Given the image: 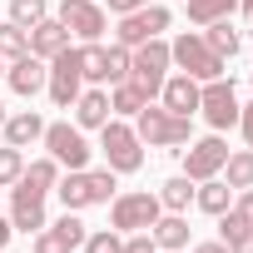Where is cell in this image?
I'll list each match as a JSON object with an SVG mask.
<instances>
[{
  "instance_id": "obj_27",
  "label": "cell",
  "mask_w": 253,
  "mask_h": 253,
  "mask_svg": "<svg viewBox=\"0 0 253 253\" xmlns=\"http://www.w3.org/2000/svg\"><path fill=\"white\" fill-rule=\"evenodd\" d=\"M75 60H80V75H84L89 84H104V45H99V40H84V45L75 50Z\"/></svg>"
},
{
  "instance_id": "obj_5",
  "label": "cell",
  "mask_w": 253,
  "mask_h": 253,
  "mask_svg": "<svg viewBox=\"0 0 253 253\" xmlns=\"http://www.w3.org/2000/svg\"><path fill=\"white\" fill-rule=\"evenodd\" d=\"M159 213H164V204H159V194H149V189L114 194V199H109V223H114L119 233H144V228H154Z\"/></svg>"
},
{
  "instance_id": "obj_12",
  "label": "cell",
  "mask_w": 253,
  "mask_h": 253,
  "mask_svg": "<svg viewBox=\"0 0 253 253\" xmlns=\"http://www.w3.org/2000/svg\"><path fill=\"white\" fill-rule=\"evenodd\" d=\"M199 80H189V75H169L164 80V89H159V104L169 109V114H184V119H194L199 114Z\"/></svg>"
},
{
  "instance_id": "obj_17",
  "label": "cell",
  "mask_w": 253,
  "mask_h": 253,
  "mask_svg": "<svg viewBox=\"0 0 253 253\" xmlns=\"http://www.w3.org/2000/svg\"><path fill=\"white\" fill-rule=\"evenodd\" d=\"M55 184H60V164L45 154V159H35V164H25V174L10 184V189H25V194H55Z\"/></svg>"
},
{
  "instance_id": "obj_44",
  "label": "cell",
  "mask_w": 253,
  "mask_h": 253,
  "mask_svg": "<svg viewBox=\"0 0 253 253\" xmlns=\"http://www.w3.org/2000/svg\"><path fill=\"white\" fill-rule=\"evenodd\" d=\"M0 124H5V104H0Z\"/></svg>"
},
{
  "instance_id": "obj_20",
  "label": "cell",
  "mask_w": 253,
  "mask_h": 253,
  "mask_svg": "<svg viewBox=\"0 0 253 253\" xmlns=\"http://www.w3.org/2000/svg\"><path fill=\"white\" fill-rule=\"evenodd\" d=\"M55 194H60V204H65L70 213L89 209V174H84V169H70V174L55 184Z\"/></svg>"
},
{
  "instance_id": "obj_38",
  "label": "cell",
  "mask_w": 253,
  "mask_h": 253,
  "mask_svg": "<svg viewBox=\"0 0 253 253\" xmlns=\"http://www.w3.org/2000/svg\"><path fill=\"white\" fill-rule=\"evenodd\" d=\"M238 129H243V139L253 149V104H238Z\"/></svg>"
},
{
  "instance_id": "obj_10",
  "label": "cell",
  "mask_w": 253,
  "mask_h": 253,
  "mask_svg": "<svg viewBox=\"0 0 253 253\" xmlns=\"http://www.w3.org/2000/svg\"><path fill=\"white\" fill-rule=\"evenodd\" d=\"M199 109L213 129H233L238 124V94H233V80H209L199 89Z\"/></svg>"
},
{
  "instance_id": "obj_30",
  "label": "cell",
  "mask_w": 253,
  "mask_h": 253,
  "mask_svg": "<svg viewBox=\"0 0 253 253\" xmlns=\"http://www.w3.org/2000/svg\"><path fill=\"white\" fill-rule=\"evenodd\" d=\"M50 15V5L45 0H10V20L20 25V30H30V25H40Z\"/></svg>"
},
{
  "instance_id": "obj_13",
  "label": "cell",
  "mask_w": 253,
  "mask_h": 253,
  "mask_svg": "<svg viewBox=\"0 0 253 253\" xmlns=\"http://www.w3.org/2000/svg\"><path fill=\"white\" fill-rule=\"evenodd\" d=\"M45 75H50V65H45V60H35V55H20V60H10V65H5V80H10V89H15L20 99L40 94V89H45Z\"/></svg>"
},
{
  "instance_id": "obj_2",
  "label": "cell",
  "mask_w": 253,
  "mask_h": 253,
  "mask_svg": "<svg viewBox=\"0 0 253 253\" xmlns=\"http://www.w3.org/2000/svg\"><path fill=\"white\" fill-rule=\"evenodd\" d=\"M169 40H144V45H134L129 50V84L144 94V99H159V89H164V80H169Z\"/></svg>"
},
{
  "instance_id": "obj_1",
  "label": "cell",
  "mask_w": 253,
  "mask_h": 253,
  "mask_svg": "<svg viewBox=\"0 0 253 253\" xmlns=\"http://www.w3.org/2000/svg\"><path fill=\"white\" fill-rule=\"evenodd\" d=\"M134 134H139V144H149V149H174V154H184V144L194 139V124L184 119V114H169L164 104H144L139 114H134Z\"/></svg>"
},
{
  "instance_id": "obj_8",
  "label": "cell",
  "mask_w": 253,
  "mask_h": 253,
  "mask_svg": "<svg viewBox=\"0 0 253 253\" xmlns=\"http://www.w3.org/2000/svg\"><path fill=\"white\" fill-rule=\"evenodd\" d=\"M40 144L50 149V159L60 169H84L89 164V144H84V129L80 124H45Z\"/></svg>"
},
{
  "instance_id": "obj_18",
  "label": "cell",
  "mask_w": 253,
  "mask_h": 253,
  "mask_svg": "<svg viewBox=\"0 0 253 253\" xmlns=\"http://www.w3.org/2000/svg\"><path fill=\"white\" fill-rule=\"evenodd\" d=\"M5 144H15V149H25V144H35L40 134H45V119L35 114V109H20V114H5Z\"/></svg>"
},
{
  "instance_id": "obj_7",
  "label": "cell",
  "mask_w": 253,
  "mask_h": 253,
  "mask_svg": "<svg viewBox=\"0 0 253 253\" xmlns=\"http://www.w3.org/2000/svg\"><path fill=\"white\" fill-rule=\"evenodd\" d=\"M50 65V75H45V89H50V104L55 109H70L75 99H80V89H84V75H80V60H75V45L70 50H60L55 60H45Z\"/></svg>"
},
{
  "instance_id": "obj_4",
  "label": "cell",
  "mask_w": 253,
  "mask_h": 253,
  "mask_svg": "<svg viewBox=\"0 0 253 253\" xmlns=\"http://www.w3.org/2000/svg\"><path fill=\"white\" fill-rule=\"evenodd\" d=\"M169 60L179 65V75H189V80H199V84H209V80H223V65L228 60H218L209 45H204V35H179V40H169Z\"/></svg>"
},
{
  "instance_id": "obj_9",
  "label": "cell",
  "mask_w": 253,
  "mask_h": 253,
  "mask_svg": "<svg viewBox=\"0 0 253 253\" xmlns=\"http://www.w3.org/2000/svg\"><path fill=\"white\" fill-rule=\"evenodd\" d=\"M70 35H80V40H99L104 30H109V15H104V5L99 0H60V15H55Z\"/></svg>"
},
{
  "instance_id": "obj_22",
  "label": "cell",
  "mask_w": 253,
  "mask_h": 253,
  "mask_svg": "<svg viewBox=\"0 0 253 253\" xmlns=\"http://www.w3.org/2000/svg\"><path fill=\"white\" fill-rule=\"evenodd\" d=\"M149 233H154L159 248H189V218L184 213H159Z\"/></svg>"
},
{
  "instance_id": "obj_16",
  "label": "cell",
  "mask_w": 253,
  "mask_h": 253,
  "mask_svg": "<svg viewBox=\"0 0 253 253\" xmlns=\"http://www.w3.org/2000/svg\"><path fill=\"white\" fill-rule=\"evenodd\" d=\"M114 114H109V94L94 84V89H80V99H75V124L80 129H104Z\"/></svg>"
},
{
  "instance_id": "obj_24",
  "label": "cell",
  "mask_w": 253,
  "mask_h": 253,
  "mask_svg": "<svg viewBox=\"0 0 253 253\" xmlns=\"http://www.w3.org/2000/svg\"><path fill=\"white\" fill-rule=\"evenodd\" d=\"M144 104H149V99H144V94H139L129 80H119V84L109 89V114H114V119H134Z\"/></svg>"
},
{
  "instance_id": "obj_40",
  "label": "cell",
  "mask_w": 253,
  "mask_h": 253,
  "mask_svg": "<svg viewBox=\"0 0 253 253\" xmlns=\"http://www.w3.org/2000/svg\"><path fill=\"white\" fill-rule=\"evenodd\" d=\"M10 238H15V223H10V218H0V253H5Z\"/></svg>"
},
{
  "instance_id": "obj_45",
  "label": "cell",
  "mask_w": 253,
  "mask_h": 253,
  "mask_svg": "<svg viewBox=\"0 0 253 253\" xmlns=\"http://www.w3.org/2000/svg\"><path fill=\"white\" fill-rule=\"evenodd\" d=\"M0 75H5V60H0Z\"/></svg>"
},
{
  "instance_id": "obj_37",
  "label": "cell",
  "mask_w": 253,
  "mask_h": 253,
  "mask_svg": "<svg viewBox=\"0 0 253 253\" xmlns=\"http://www.w3.org/2000/svg\"><path fill=\"white\" fill-rule=\"evenodd\" d=\"M233 209H238V213H243V218H248V223H253V184H248V189H238V194H233Z\"/></svg>"
},
{
  "instance_id": "obj_35",
  "label": "cell",
  "mask_w": 253,
  "mask_h": 253,
  "mask_svg": "<svg viewBox=\"0 0 253 253\" xmlns=\"http://www.w3.org/2000/svg\"><path fill=\"white\" fill-rule=\"evenodd\" d=\"M35 253H75V243H70L55 223H45V228L35 233Z\"/></svg>"
},
{
  "instance_id": "obj_41",
  "label": "cell",
  "mask_w": 253,
  "mask_h": 253,
  "mask_svg": "<svg viewBox=\"0 0 253 253\" xmlns=\"http://www.w3.org/2000/svg\"><path fill=\"white\" fill-rule=\"evenodd\" d=\"M194 253H228V243L218 238V243H194Z\"/></svg>"
},
{
  "instance_id": "obj_21",
  "label": "cell",
  "mask_w": 253,
  "mask_h": 253,
  "mask_svg": "<svg viewBox=\"0 0 253 253\" xmlns=\"http://www.w3.org/2000/svg\"><path fill=\"white\" fill-rule=\"evenodd\" d=\"M159 204H164V213H189V204H194V179H189V174L164 179V184H159Z\"/></svg>"
},
{
  "instance_id": "obj_28",
  "label": "cell",
  "mask_w": 253,
  "mask_h": 253,
  "mask_svg": "<svg viewBox=\"0 0 253 253\" xmlns=\"http://www.w3.org/2000/svg\"><path fill=\"white\" fill-rule=\"evenodd\" d=\"M20 55H30V30H20L15 20H5L0 25V60H20Z\"/></svg>"
},
{
  "instance_id": "obj_29",
  "label": "cell",
  "mask_w": 253,
  "mask_h": 253,
  "mask_svg": "<svg viewBox=\"0 0 253 253\" xmlns=\"http://www.w3.org/2000/svg\"><path fill=\"white\" fill-rule=\"evenodd\" d=\"M89 174V204H109L114 194H119V184H114V169L104 164V169H84Z\"/></svg>"
},
{
  "instance_id": "obj_14",
  "label": "cell",
  "mask_w": 253,
  "mask_h": 253,
  "mask_svg": "<svg viewBox=\"0 0 253 253\" xmlns=\"http://www.w3.org/2000/svg\"><path fill=\"white\" fill-rule=\"evenodd\" d=\"M10 223H15V233H40L50 223L45 218V199L25 194V189H10Z\"/></svg>"
},
{
  "instance_id": "obj_23",
  "label": "cell",
  "mask_w": 253,
  "mask_h": 253,
  "mask_svg": "<svg viewBox=\"0 0 253 253\" xmlns=\"http://www.w3.org/2000/svg\"><path fill=\"white\" fill-rule=\"evenodd\" d=\"M218 174H223V184H228L233 194H238V189H248V184H253V149H233V154L223 159V169H218Z\"/></svg>"
},
{
  "instance_id": "obj_31",
  "label": "cell",
  "mask_w": 253,
  "mask_h": 253,
  "mask_svg": "<svg viewBox=\"0 0 253 253\" xmlns=\"http://www.w3.org/2000/svg\"><path fill=\"white\" fill-rule=\"evenodd\" d=\"M119 80H129V50L109 45L104 50V84H119Z\"/></svg>"
},
{
  "instance_id": "obj_39",
  "label": "cell",
  "mask_w": 253,
  "mask_h": 253,
  "mask_svg": "<svg viewBox=\"0 0 253 253\" xmlns=\"http://www.w3.org/2000/svg\"><path fill=\"white\" fill-rule=\"evenodd\" d=\"M228 253H253V233H243V238H233V243H228Z\"/></svg>"
},
{
  "instance_id": "obj_34",
  "label": "cell",
  "mask_w": 253,
  "mask_h": 253,
  "mask_svg": "<svg viewBox=\"0 0 253 253\" xmlns=\"http://www.w3.org/2000/svg\"><path fill=\"white\" fill-rule=\"evenodd\" d=\"M20 174H25V154L15 144H5V149H0V189H10Z\"/></svg>"
},
{
  "instance_id": "obj_33",
  "label": "cell",
  "mask_w": 253,
  "mask_h": 253,
  "mask_svg": "<svg viewBox=\"0 0 253 253\" xmlns=\"http://www.w3.org/2000/svg\"><path fill=\"white\" fill-rule=\"evenodd\" d=\"M80 248H84V253H119V248H124V233H119V228H99V233H84Z\"/></svg>"
},
{
  "instance_id": "obj_19",
  "label": "cell",
  "mask_w": 253,
  "mask_h": 253,
  "mask_svg": "<svg viewBox=\"0 0 253 253\" xmlns=\"http://www.w3.org/2000/svg\"><path fill=\"white\" fill-rule=\"evenodd\" d=\"M228 204H233V189H228L218 174H213V179H204V184H194V209H204V213H213V218H218Z\"/></svg>"
},
{
  "instance_id": "obj_32",
  "label": "cell",
  "mask_w": 253,
  "mask_h": 253,
  "mask_svg": "<svg viewBox=\"0 0 253 253\" xmlns=\"http://www.w3.org/2000/svg\"><path fill=\"white\" fill-rule=\"evenodd\" d=\"M243 233H253V223H248V218L228 204V209L218 213V238H223V243H233V238H243Z\"/></svg>"
},
{
  "instance_id": "obj_25",
  "label": "cell",
  "mask_w": 253,
  "mask_h": 253,
  "mask_svg": "<svg viewBox=\"0 0 253 253\" xmlns=\"http://www.w3.org/2000/svg\"><path fill=\"white\" fill-rule=\"evenodd\" d=\"M204 45H209L218 60H233V55H238V30H233L228 20H213V25H204Z\"/></svg>"
},
{
  "instance_id": "obj_43",
  "label": "cell",
  "mask_w": 253,
  "mask_h": 253,
  "mask_svg": "<svg viewBox=\"0 0 253 253\" xmlns=\"http://www.w3.org/2000/svg\"><path fill=\"white\" fill-rule=\"evenodd\" d=\"M159 253H189V248H159Z\"/></svg>"
},
{
  "instance_id": "obj_6",
  "label": "cell",
  "mask_w": 253,
  "mask_h": 253,
  "mask_svg": "<svg viewBox=\"0 0 253 253\" xmlns=\"http://www.w3.org/2000/svg\"><path fill=\"white\" fill-rule=\"evenodd\" d=\"M169 5H139V10H129V15H119V25H114V45H124V50H134V45H144V40H154V35H164L169 30Z\"/></svg>"
},
{
  "instance_id": "obj_26",
  "label": "cell",
  "mask_w": 253,
  "mask_h": 253,
  "mask_svg": "<svg viewBox=\"0 0 253 253\" xmlns=\"http://www.w3.org/2000/svg\"><path fill=\"white\" fill-rule=\"evenodd\" d=\"M238 0H184V10L194 25H213V20H228Z\"/></svg>"
},
{
  "instance_id": "obj_11",
  "label": "cell",
  "mask_w": 253,
  "mask_h": 253,
  "mask_svg": "<svg viewBox=\"0 0 253 253\" xmlns=\"http://www.w3.org/2000/svg\"><path fill=\"white\" fill-rule=\"evenodd\" d=\"M223 159H228V144H223L218 134H209V139H199V144L184 149V174H189L194 184H204V179H213V174L223 169Z\"/></svg>"
},
{
  "instance_id": "obj_3",
  "label": "cell",
  "mask_w": 253,
  "mask_h": 253,
  "mask_svg": "<svg viewBox=\"0 0 253 253\" xmlns=\"http://www.w3.org/2000/svg\"><path fill=\"white\" fill-rule=\"evenodd\" d=\"M99 154H104V164L114 174H134L144 164V144L134 134V124L129 119H109L104 129H99Z\"/></svg>"
},
{
  "instance_id": "obj_36",
  "label": "cell",
  "mask_w": 253,
  "mask_h": 253,
  "mask_svg": "<svg viewBox=\"0 0 253 253\" xmlns=\"http://www.w3.org/2000/svg\"><path fill=\"white\" fill-rule=\"evenodd\" d=\"M119 253H159V243H154V233L144 228V233H124V248Z\"/></svg>"
},
{
  "instance_id": "obj_15",
  "label": "cell",
  "mask_w": 253,
  "mask_h": 253,
  "mask_svg": "<svg viewBox=\"0 0 253 253\" xmlns=\"http://www.w3.org/2000/svg\"><path fill=\"white\" fill-rule=\"evenodd\" d=\"M60 50H70V30H65L55 15H45L40 25H30V55H35V60H55Z\"/></svg>"
},
{
  "instance_id": "obj_42",
  "label": "cell",
  "mask_w": 253,
  "mask_h": 253,
  "mask_svg": "<svg viewBox=\"0 0 253 253\" xmlns=\"http://www.w3.org/2000/svg\"><path fill=\"white\" fill-rule=\"evenodd\" d=\"M243 15H248V20H253V0H243Z\"/></svg>"
}]
</instances>
